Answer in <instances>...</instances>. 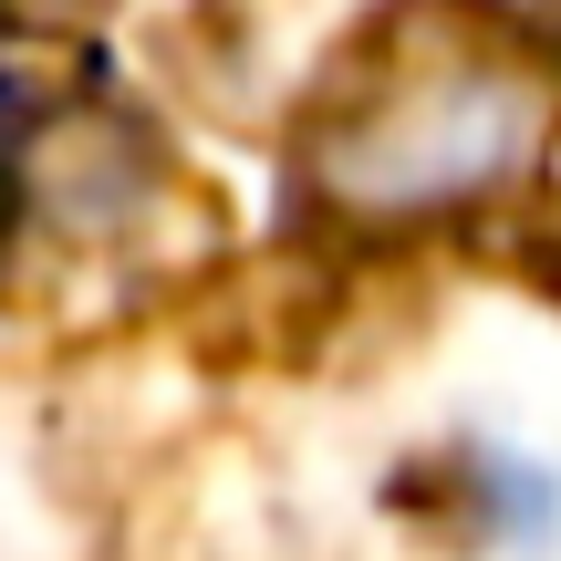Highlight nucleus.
<instances>
[{"instance_id":"1","label":"nucleus","mask_w":561,"mask_h":561,"mask_svg":"<svg viewBox=\"0 0 561 561\" xmlns=\"http://www.w3.org/2000/svg\"><path fill=\"white\" fill-rule=\"evenodd\" d=\"M541 136H551V83L520 53L416 21L405 42L364 53L322 94L301 187L354 229H416L520 187L541 167Z\"/></svg>"},{"instance_id":"2","label":"nucleus","mask_w":561,"mask_h":561,"mask_svg":"<svg viewBox=\"0 0 561 561\" xmlns=\"http://www.w3.org/2000/svg\"><path fill=\"white\" fill-rule=\"evenodd\" d=\"M0 11H21V21H73V11H104V0H0Z\"/></svg>"}]
</instances>
